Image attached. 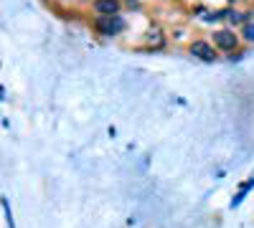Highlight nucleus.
Wrapping results in <instances>:
<instances>
[{
  "label": "nucleus",
  "mask_w": 254,
  "mask_h": 228,
  "mask_svg": "<svg viewBox=\"0 0 254 228\" xmlns=\"http://www.w3.org/2000/svg\"><path fill=\"white\" fill-rule=\"evenodd\" d=\"M211 44L216 46V51H221V53H234V51H239V46H242V36L234 31V28H216L214 33H211Z\"/></svg>",
  "instance_id": "obj_2"
},
{
  "label": "nucleus",
  "mask_w": 254,
  "mask_h": 228,
  "mask_svg": "<svg viewBox=\"0 0 254 228\" xmlns=\"http://www.w3.org/2000/svg\"><path fill=\"white\" fill-rule=\"evenodd\" d=\"M125 5H127V8H135V10H137V8H140V0H125Z\"/></svg>",
  "instance_id": "obj_11"
},
{
  "label": "nucleus",
  "mask_w": 254,
  "mask_h": 228,
  "mask_svg": "<svg viewBox=\"0 0 254 228\" xmlns=\"http://www.w3.org/2000/svg\"><path fill=\"white\" fill-rule=\"evenodd\" d=\"M252 188H254V175H252V178H247V180L239 185V190H242V193H247V195H249V190H252Z\"/></svg>",
  "instance_id": "obj_9"
},
{
  "label": "nucleus",
  "mask_w": 254,
  "mask_h": 228,
  "mask_svg": "<svg viewBox=\"0 0 254 228\" xmlns=\"http://www.w3.org/2000/svg\"><path fill=\"white\" fill-rule=\"evenodd\" d=\"M0 205H3V213H5V223H8V228H15V221H13V211H10V203H8V198H5V195L0 198Z\"/></svg>",
  "instance_id": "obj_7"
},
{
  "label": "nucleus",
  "mask_w": 254,
  "mask_h": 228,
  "mask_svg": "<svg viewBox=\"0 0 254 228\" xmlns=\"http://www.w3.org/2000/svg\"><path fill=\"white\" fill-rule=\"evenodd\" d=\"M244 198H247V193H242V190H239V193H237L234 198H231V203H229V208H231V211H234V208H239V205H242V200H244Z\"/></svg>",
  "instance_id": "obj_8"
},
{
  "label": "nucleus",
  "mask_w": 254,
  "mask_h": 228,
  "mask_svg": "<svg viewBox=\"0 0 254 228\" xmlns=\"http://www.w3.org/2000/svg\"><path fill=\"white\" fill-rule=\"evenodd\" d=\"M226 3H237V0H226Z\"/></svg>",
  "instance_id": "obj_12"
},
{
  "label": "nucleus",
  "mask_w": 254,
  "mask_h": 228,
  "mask_svg": "<svg viewBox=\"0 0 254 228\" xmlns=\"http://www.w3.org/2000/svg\"><path fill=\"white\" fill-rule=\"evenodd\" d=\"M165 44H168V38H165L160 26L147 28V33H145V48L147 51H160V48H165Z\"/></svg>",
  "instance_id": "obj_4"
},
{
  "label": "nucleus",
  "mask_w": 254,
  "mask_h": 228,
  "mask_svg": "<svg viewBox=\"0 0 254 228\" xmlns=\"http://www.w3.org/2000/svg\"><path fill=\"white\" fill-rule=\"evenodd\" d=\"M244 56H247V51H234V53H229V61L231 64H239V61H244Z\"/></svg>",
  "instance_id": "obj_10"
},
{
  "label": "nucleus",
  "mask_w": 254,
  "mask_h": 228,
  "mask_svg": "<svg viewBox=\"0 0 254 228\" xmlns=\"http://www.w3.org/2000/svg\"><path fill=\"white\" fill-rule=\"evenodd\" d=\"M127 28V20L122 15H97L92 20V31H97L104 38H117Z\"/></svg>",
  "instance_id": "obj_1"
},
{
  "label": "nucleus",
  "mask_w": 254,
  "mask_h": 228,
  "mask_svg": "<svg viewBox=\"0 0 254 228\" xmlns=\"http://www.w3.org/2000/svg\"><path fill=\"white\" fill-rule=\"evenodd\" d=\"M188 53L193 56V58H198V61H203V64H216V61H219L216 46L211 44V41H206V38L190 41V44H188Z\"/></svg>",
  "instance_id": "obj_3"
},
{
  "label": "nucleus",
  "mask_w": 254,
  "mask_h": 228,
  "mask_svg": "<svg viewBox=\"0 0 254 228\" xmlns=\"http://www.w3.org/2000/svg\"><path fill=\"white\" fill-rule=\"evenodd\" d=\"M92 10L97 15H120L122 0H92Z\"/></svg>",
  "instance_id": "obj_5"
},
{
  "label": "nucleus",
  "mask_w": 254,
  "mask_h": 228,
  "mask_svg": "<svg viewBox=\"0 0 254 228\" xmlns=\"http://www.w3.org/2000/svg\"><path fill=\"white\" fill-rule=\"evenodd\" d=\"M242 41L249 46H254V20H249L247 26H242Z\"/></svg>",
  "instance_id": "obj_6"
}]
</instances>
